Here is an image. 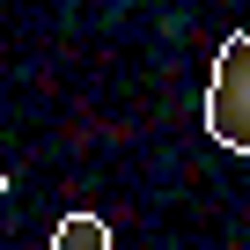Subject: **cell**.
<instances>
[{
    "instance_id": "3957f363",
    "label": "cell",
    "mask_w": 250,
    "mask_h": 250,
    "mask_svg": "<svg viewBox=\"0 0 250 250\" xmlns=\"http://www.w3.org/2000/svg\"><path fill=\"white\" fill-rule=\"evenodd\" d=\"M0 191H8V169H0Z\"/></svg>"
},
{
    "instance_id": "7a4b0ae2",
    "label": "cell",
    "mask_w": 250,
    "mask_h": 250,
    "mask_svg": "<svg viewBox=\"0 0 250 250\" xmlns=\"http://www.w3.org/2000/svg\"><path fill=\"white\" fill-rule=\"evenodd\" d=\"M52 250H110V228H103L96 213H66V221L52 228Z\"/></svg>"
},
{
    "instance_id": "6da1fadb",
    "label": "cell",
    "mask_w": 250,
    "mask_h": 250,
    "mask_svg": "<svg viewBox=\"0 0 250 250\" xmlns=\"http://www.w3.org/2000/svg\"><path fill=\"white\" fill-rule=\"evenodd\" d=\"M199 125H206V140H213V147H228V155L250 162V30H235V37L213 52Z\"/></svg>"
}]
</instances>
